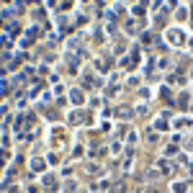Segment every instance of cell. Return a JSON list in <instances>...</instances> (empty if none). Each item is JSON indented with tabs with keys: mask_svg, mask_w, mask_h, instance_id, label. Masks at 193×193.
<instances>
[{
	"mask_svg": "<svg viewBox=\"0 0 193 193\" xmlns=\"http://www.w3.org/2000/svg\"><path fill=\"white\" fill-rule=\"evenodd\" d=\"M111 191H113V193H124V191H126V185H124V183H116Z\"/></svg>",
	"mask_w": 193,
	"mask_h": 193,
	"instance_id": "cell-1",
	"label": "cell"
}]
</instances>
